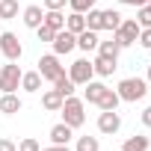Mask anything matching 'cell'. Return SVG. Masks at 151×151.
Masks as SVG:
<instances>
[{"mask_svg":"<svg viewBox=\"0 0 151 151\" xmlns=\"http://www.w3.org/2000/svg\"><path fill=\"white\" fill-rule=\"evenodd\" d=\"M86 101L83 98H74V95H68L65 101H62V107H59V113H62V122L68 124V127H83V122H86Z\"/></svg>","mask_w":151,"mask_h":151,"instance_id":"6da1fadb","label":"cell"},{"mask_svg":"<svg viewBox=\"0 0 151 151\" xmlns=\"http://www.w3.org/2000/svg\"><path fill=\"white\" fill-rule=\"evenodd\" d=\"M119 98L122 101H127V104H136V101H142L145 95H148V83L142 80V77H124V80H119Z\"/></svg>","mask_w":151,"mask_h":151,"instance_id":"7a4b0ae2","label":"cell"},{"mask_svg":"<svg viewBox=\"0 0 151 151\" xmlns=\"http://www.w3.org/2000/svg\"><path fill=\"white\" fill-rule=\"evenodd\" d=\"M139 24H136V18H122V24L113 30V39L119 42V47H130V45H136V39H139Z\"/></svg>","mask_w":151,"mask_h":151,"instance_id":"3957f363","label":"cell"},{"mask_svg":"<svg viewBox=\"0 0 151 151\" xmlns=\"http://www.w3.org/2000/svg\"><path fill=\"white\" fill-rule=\"evenodd\" d=\"M21 65L9 62V65H0V95L3 92H18L21 89Z\"/></svg>","mask_w":151,"mask_h":151,"instance_id":"277c9868","label":"cell"},{"mask_svg":"<svg viewBox=\"0 0 151 151\" xmlns=\"http://www.w3.org/2000/svg\"><path fill=\"white\" fill-rule=\"evenodd\" d=\"M36 65H39L36 71L42 74V80H47V83H53L56 77H62V74H65V65H59V56H56V53H45Z\"/></svg>","mask_w":151,"mask_h":151,"instance_id":"5b68a950","label":"cell"},{"mask_svg":"<svg viewBox=\"0 0 151 151\" xmlns=\"http://www.w3.org/2000/svg\"><path fill=\"white\" fill-rule=\"evenodd\" d=\"M68 77L74 80V86H86V83L95 77V68H92V62H89L86 56H80V59H74V62L68 65Z\"/></svg>","mask_w":151,"mask_h":151,"instance_id":"8992f818","label":"cell"},{"mask_svg":"<svg viewBox=\"0 0 151 151\" xmlns=\"http://www.w3.org/2000/svg\"><path fill=\"white\" fill-rule=\"evenodd\" d=\"M0 53H3L9 62H18L24 56V45L15 33H0Z\"/></svg>","mask_w":151,"mask_h":151,"instance_id":"52a82bcc","label":"cell"},{"mask_svg":"<svg viewBox=\"0 0 151 151\" xmlns=\"http://www.w3.org/2000/svg\"><path fill=\"white\" fill-rule=\"evenodd\" d=\"M98 130H101L104 136L119 133V130H122V116H119L116 110H101V116H98Z\"/></svg>","mask_w":151,"mask_h":151,"instance_id":"ba28073f","label":"cell"},{"mask_svg":"<svg viewBox=\"0 0 151 151\" xmlns=\"http://www.w3.org/2000/svg\"><path fill=\"white\" fill-rule=\"evenodd\" d=\"M50 47H53V53H56V56H65V53H71L74 47H77V36L68 33V30H59V33L53 36Z\"/></svg>","mask_w":151,"mask_h":151,"instance_id":"9c48e42d","label":"cell"},{"mask_svg":"<svg viewBox=\"0 0 151 151\" xmlns=\"http://www.w3.org/2000/svg\"><path fill=\"white\" fill-rule=\"evenodd\" d=\"M24 18V27H30V30H36V27H42V21H45V9L39 6V3H30V6H24V12H21Z\"/></svg>","mask_w":151,"mask_h":151,"instance_id":"30bf717a","label":"cell"},{"mask_svg":"<svg viewBox=\"0 0 151 151\" xmlns=\"http://www.w3.org/2000/svg\"><path fill=\"white\" fill-rule=\"evenodd\" d=\"M71 139H74V127H68L65 122H59V124L50 127V142L53 145H68Z\"/></svg>","mask_w":151,"mask_h":151,"instance_id":"8fae6325","label":"cell"},{"mask_svg":"<svg viewBox=\"0 0 151 151\" xmlns=\"http://www.w3.org/2000/svg\"><path fill=\"white\" fill-rule=\"evenodd\" d=\"M21 98L15 95V92H3V95H0V113H3V116H15V113H21Z\"/></svg>","mask_w":151,"mask_h":151,"instance_id":"7c38bea8","label":"cell"},{"mask_svg":"<svg viewBox=\"0 0 151 151\" xmlns=\"http://www.w3.org/2000/svg\"><path fill=\"white\" fill-rule=\"evenodd\" d=\"M92 68H95V74H98V77H110V74L119 68V59H110V56H95L92 59Z\"/></svg>","mask_w":151,"mask_h":151,"instance_id":"4fadbf2b","label":"cell"},{"mask_svg":"<svg viewBox=\"0 0 151 151\" xmlns=\"http://www.w3.org/2000/svg\"><path fill=\"white\" fill-rule=\"evenodd\" d=\"M98 33L95 30H83V33H77V47L80 50H86V53H92V50H98Z\"/></svg>","mask_w":151,"mask_h":151,"instance_id":"5bb4252c","label":"cell"},{"mask_svg":"<svg viewBox=\"0 0 151 151\" xmlns=\"http://www.w3.org/2000/svg\"><path fill=\"white\" fill-rule=\"evenodd\" d=\"M148 148H151V139H148L145 133H133V136H127L124 145H122V151H148Z\"/></svg>","mask_w":151,"mask_h":151,"instance_id":"9a60e30c","label":"cell"},{"mask_svg":"<svg viewBox=\"0 0 151 151\" xmlns=\"http://www.w3.org/2000/svg\"><path fill=\"white\" fill-rule=\"evenodd\" d=\"M45 27H50L53 33H59V30H65V15H62V9H47L45 12V21H42Z\"/></svg>","mask_w":151,"mask_h":151,"instance_id":"2e32d148","label":"cell"},{"mask_svg":"<svg viewBox=\"0 0 151 151\" xmlns=\"http://www.w3.org/2000/svg\"><path fill=\"white\" fill-rule=\"evenodd\" d=\"M62 101H65V98H62L56 89H47V92H42V107H45L47 113H59Z\"/></svg>","mask_w":151,"mask_h":151,"instance_id":"e0dca14e","label":"cell"},{"mask_svg":"<svg viewBox=\"0 0 151 151\" xmlns=\"http://www.w3.org/2000/svg\"><path fill=\"white\" fill-rule=\"evenodd\" d=\"M42 83H45V80H42L39 71H24V74H21V89H24V92H39Z\"/></svg>","mask_w":151,"mask_h":151,"instance_id":"ac0fdd59","label":"cell"},{"mask_svg":"<svg viewBox=\"0 0 151 151\" xmlns=\"http://www.w3.org/2000/svg\"><path fill=\"white\" fill-rule=\"evenodd\" d=\"M119 104H122V98H119V92L107 86V89H104V95L98 98V104H95V107H101V110H119Z\"/></svg>","mask_w":151,"mask_h":151,"instance_id":"d6986e66","label":"cell"},{"mask_svg":"<svg viewBox=\"0 0 151 151\" xmlns=\"http://www.w3.org/2000/svg\"><path fill=\"white\" fill-rule=\"evenodd\" d=\"M104 89H107V86H104L101 80H89V83H86V92H83V101H86V104H98V98L104 95Z\"/></svg>","mask_w":151,"mask_h":151,"instance_id":"ffe728a7","label":"cell"},{"mask_svg":"<svg viewBox=\"0 0 151 151\" xmlns=\"http://www.w3.org/2000/svg\"><path fill=\"white\" fill-rule=\"evenodd\" d=\"M65 30H68V33H74V36H77V33H83V30H86V15L71 12V15L65 18Z\"/></svg>","mask_w":151,"mask_h":151,"instance_id":"44dd1931","label":"cell"},{"mask_svg":"<svg viewBox=\"0 0 151 151\" xmlns=\"http://www.w3.org/2000/svg\"><path fill=\"white\" fill-rule=\"evenodd\" d=\"M86 30H95V33L104 30V9H89L86 12Z\"/></svg>","mask_w":151,"mask_h":151,"instance_id":"7402d4cb","label":"cell"},{"mask_svg":"<svg viewBox=\"0 0 151 151\" xmlns=\"http://www.w3.org/2000/svg\"><path fill=\"white\" fill-rule=\"evenodd\" d=\"M53 89H56L62 98H68V95H74V89H77V86H74V80L68 77V74H62V77L53 80Z\"/></svg>","mask_w":151,"mask_h":151,"instance_id":"603a6c76","label":"cell"},{"mask_svg":"<svg viewBox=\"0 0 151 151\" xmlns=\"http://www.w3.org/2000/svg\"><path fill=\"white\" fill-rule=\"evenodd\" d=\"M98 53H101V56H110V59H119L122 47H119L116 39H110V42H98Z\"/></svg>","mask_w":151,"mask_h":151,"instance_id":"cb8c5ba5","label":"cell"},{"mask_svg":"<svg viewBox=\"0 0 151 151\" xmlns=\"http://www.w3.org/2000/svg\"><path fill=\"white\" fill-rule=\"evenodd\" d=\"M0 18L3 21L18 18V0H0Z\"/></svg>","mask_w":151,"mask_h":151,"instance_id":"d4e9b609","label":"cell"},{"mask_svg":"<svg viewBox=\"0 0 151 151\" xmlns=\"http://www.w3.org/2000/svg\"><path fill=\"white\" fill-rule=\"evenodd\" d=\"M74 151H101V142H98V136H77Z\"/></svg>","mask_w":151,"mask_h":151,"instance_id":"484cf974","label":"cell"},{"mask_svg":"<svg viewBox=\"0 0 151 151\" xmlns=\"http://www.w3.org/2000/svg\"><path fill=\"white\" fill-rule=\"evenodd\" d=\"M122 18H124L122 12H116V9H104V30H110V33H113V30L122 24Z\"/></svg>","mask_w":151,"mask_h":151,"instance_id":"4316f807","label":"cell"},{"mask_svg":"<svg viewBox=\"0 0 151 151\" xmlns=\"http://www.w3.org/2000/svg\"><path fill=\"white\" fill-rule=\"evenodd\" d=\"M95 3H98V0H68L71 12H80V15H86L89 9H95Z\"/></svg>","mask_w":151,"mask_h":151,"instance_id":"83f0119b","label":"cell"},{"mask_svg":"<svg viewBox=\"0 0 151 151\" xmlns=\"http://www.w3.org/2000/svg\"><path fill=\"white\" fill-rule=\"evenodd\" d=\"M136 24L139 27H151V9L148 6H139L136 9Z\"/></svg>","mask_w":151,"mask_h":151,"instance_id":"f1b7e54d","label":"cell"},{"mask_svg":"<svg viewBox=\"0 0 151 151\" xmlns=\"http://www.w3.org/2000/svg\"><path fill=\"white\" fill-rule=\"evenodd\" d=\"M42 145H39V139L36 136H24L21 142H18V151H39Z\"/></svg>","mask_w":151,"mask_h":151,"instance_id":"f546056e","label":"cell"},{"mask_svg":"<svg viewBox=\"0 0 151 151\" xmlns=\"http://www.w3.org/2000/svg\"><path fill=\"white\" fill-rule=\"evenodd\" d=\"M36 36H39V42H47V45H50L56 33H53L50 27H45V24H42V27H36Z\"/></svg>","mask_w":151,"mask_h":151,"instance_id":"4dcf8cb0","label":"cell"},{"mask_svg":"<svg viewBox=\"0 0 151 151\" xmlns=\"http://www.w3.org/2000/svg\"><path fill=\"white\" fill-rule=\"evenodd\" d=\"M136 42H139V45H142L145 50H151V27H142V30H139V39H136Z\"/></svg>","mask_w":151,"mask_h":151,"instance_id":"1f68e13d","label":"cell"},{"mask_svg":"<svg viewBox=\"0 0 151 151\" xmlns=\"http://www.w3.org/2000/svg\"><path fill=\"white\" fill-rule=\"evenodd\" d=\"M65 3L68 0H42V9L47 12V9H65Z\"/></svg>","mask_w":151,"mask_h":151,"instance_id":"d6a6232c","label":"cell"},{"mask_svg":"<svg viewBox=\"0 0 151 151\" xmlns=\"http://www.w3.org/2000/svg\"><path fill=\"white\" fill-rule=\"evenodd\" d=\"M0 151H18V145L12 139H6V136H0Z\"/></svg>","mask_w":151,"mask_h":151,"instance_id":"836d02e7","label":"cell"},{"mask_svg":"<svg viewBox=\"0 0 151 151\" xmlns=\"http://www.w3.org/2000/svg\"><path fill=\"white\" fill-rule=\"evenodd\" d=\"M139 119H142V124H145V127H151V104L142 110V116H139Z\"/></svg>","mask_w":151,"mask_h":151,"instance_id":"e575fe53","label":"cell"},{"mask_svg":"<svg viewBox=\"0 0 151 151\" xmlns=\"http://www.w3.org/2000/svg\"><path fill=\"white\" fill-rule=\"evenodd\" d=\"M39 151H71L68 145H50V148H39Z\"/></svg>","mask_w":151,"mask_h":151,"instance_id":"d590c367","label":"cell"},{"mask_svg":"<svg viewBox=\"0 0 151 151\" xmlns=\"http://www.w3.org/2000/svg\"><path fill=\"white\" fill-rule=\"evenodd\" d=\"M127 3H130V6H136V9H139V6H148V3H151V0H127Z\"/></svg>","mask_w":151,"mask_h":151,"instance_id":"8d00e7d4","label":"cell"},{"mask_svg":"<svg viewBox=\"0 0 151 151\" xmlns=\"http://www.w3.org/2000/svg\"><path fill=\"white\" fill-rule=\"evenodd\" d=\"M145 83L151 86V65H148V74H145Z\"/></svg>","mask_w":151,"mask_h":151,"instance_id":"74e56055","label":"cell"},{"mask_svg":"<svg viewBox=\"0 0 151 151\" xmlns=\"http://www.w3.org/2000/svg\"><path fill=\"white\" fill-rule=\"evenodd\" d=\"M119 3H127V0H119Z\"/></svg>","mask_w":151,"mask_h":151,"instance_id":"f35d334b","label":"cell"},{"mask_svg":"<svg viewBox=\"0 0 151 151\" xmlns=\"http://www.w3.org/2000/svg\"><path fill=\"white\" fill-rule=\"evenodd\" d=\"M148 9H151V3H148Z\"/></svg>","mask_w":151,"mask_h":151,"instance_id":"ab89813d","label":"cell"}]
</instances>
